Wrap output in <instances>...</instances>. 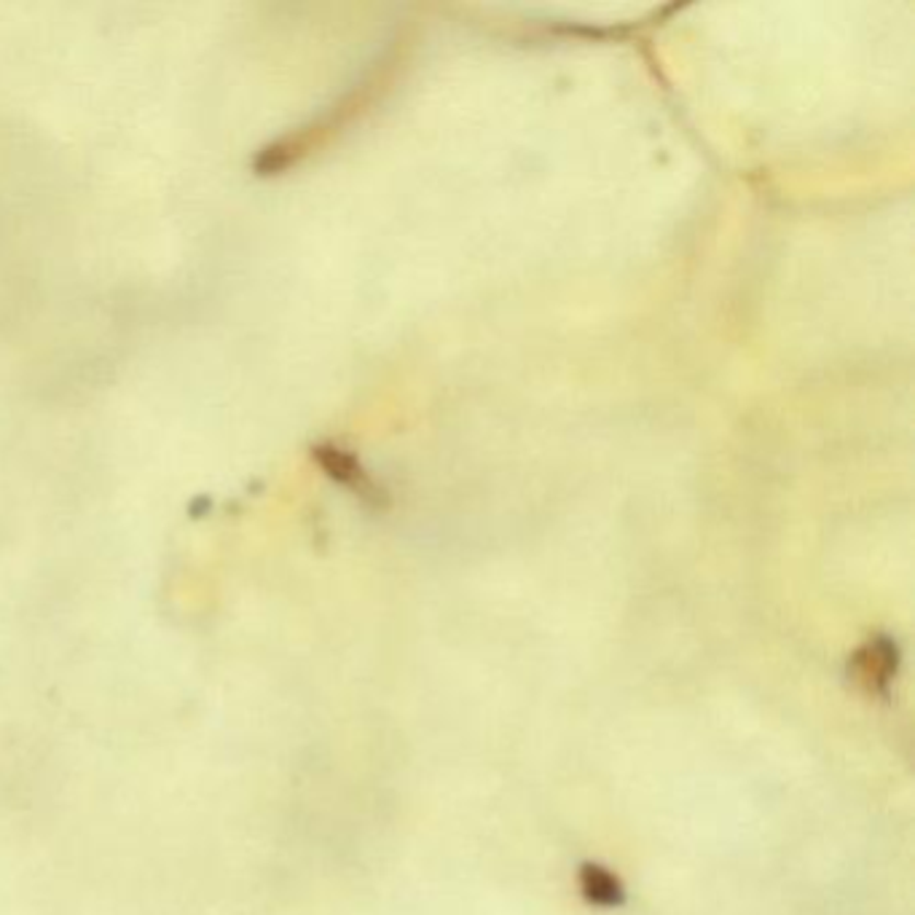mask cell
I'll return each instance as SVG.
<instances>
[{"label": "cell", "mask_w": 915, "mask_h": 915, "mask_svg": "<svg viewBox=\"0 0 915 915\" xmlns=\"http://www.w3.org/2000/svg\"><path fill=\"white\" fill-rule=\"evenodd\" d=\"M896 663H900V652H896L894 641L878 637L867 641L854 656L852 671L867 693H887L896 674Z\"/></svg>", "instance_id": "cell-1"}, {"label": "cell", "mask_w": 915, "mask_h": 915, "mask_svg": "<svg viewBox=\"0 0 915 915\" xmlns=\"http://www.w3.org/2000/svg\"><path fill=\"white\" fill-rule=\"evenodd\" d=\"M323 451H325L323 462H325V467L331 471L333 478H338L341 484L352 486V489L358 491L360 497L371 499V502H382L384 491L379 489V486L373 484L371 478H368V473H362V467L352 460V456L344 454L341 449H323Z\"/></svg>", "instance_id": "cell-2"}, {"label": "cell", "mask_w": 915, "mask_h": 915, "mask_svg": "<svg viewBox=\"0 0 915 915\" xmlns=\"http://www.w3.org/2000/svg\"><path fill=\"white\" fill-rule=\"evenodd\" d=\"M580 889H582V894H586V900L597 907H621L623 896H626L623 883L612 876L607 867H599V865L582 867Z\"/></svg>", "instance_id": "cell-3"}]
</instances>
